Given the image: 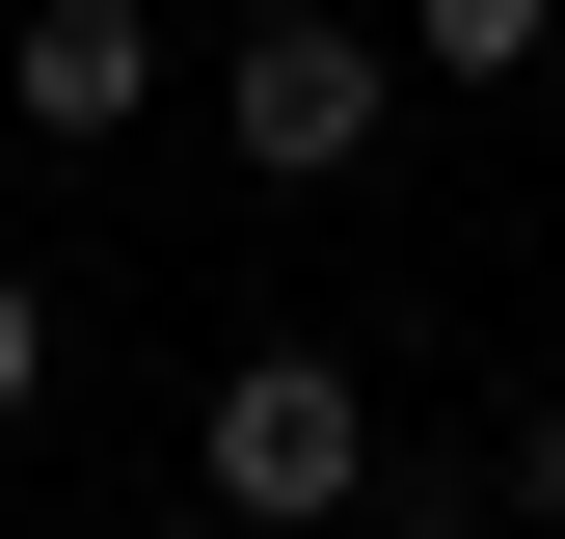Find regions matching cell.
Wrapping results in <instances>:
<instances>
[{"mask_svg": "<svg viewBox=\"0 0 565 539\" xmlns=\"http://www.w3.org/2000/svg\"><path fill=\"white\" fill-rule=\"evenodd\" d=\"M484 512H539V539H565V378L512 404V458H484Z\"/></svg>", "mask_w": 565, "mask_h": 539, "instance_id": "obj_5", "label": "cell"}, {"mask_svg": "<svg viewBox=\"0 0 565 539\" xmlns=\"http://www.w3.org/2000/svg\"><path fill=\"white\" fill-rule=\"evenodd\" d=\"M216 135H243L269 189H350V162L404 135V54L350 28V0H297V28H243V82H216Z\"/></svg>", "mask_w": 565, "mask_h": 539, "instance_id": "obj_2", "label": "cell"}, {"mask_svg": "<svg viewBox=\"0 0 565 539\" xmlns=\"http://www.w3.org/2000/svg\"><path fill=\"white\" fill-rule=\"evenodd\" d=\"M216 28H297V0H216Z\"/></svg>", "mask_w": 565, "mask_h": 539, "instance_id": "obj_8", "label": "cell"}, {"mask_svg": "<svg viewBox=\"0 0 565 539\" xmlns=\"http://www.w3.org/2000/svg\"><path fill=\"white\" fill-rule=\"evenodd\" d=\"M28 404H54V297L0 270V432H28Z\"/></svg>", "mask_w": 565, "mask_h": 539, "instance_id": "obj_6", "label": "cell"}, {"mask_svg": "<svg viewBox=\"0 0 565 539\" xmlns=\"http://www.w3.org/2000/svg\"><path fill=\"white\" fill-rule=\"evenodd\" d=\"M0 108L28 135H135L162 108V0H28V28H0Z\"/></svg>", "mask_w": 565, "mask_h": 539, "instance_id": "obj_3", "label": "cell"}, {"mask_svg": "<svg viewBox=\"0 0 565 539\" xmlns=\"http://www.w3.org/2000/svg\"><path fill=\"white\" fill-rule=\"evenodd\" d=\"M108 539H216V512H108Z\"/></svg>", "mask_w": 565, "mask_h": 539, "instance_id": "obj_7", "label": "cell"}, {"mask_svg": "<svg viewBox=\"0 0 565 539\" xmlns=\"http://www.w3.org/2000/svg\"><path fill=\"white\" fill-rule=\"evenodd\" d=\"M189 512H216V539H323V512H377V404H350V351H243L216 404H189Z\"/></svg>", "mask_w": 565, "mask_h": 539, "instance_id": "obj_1", "label": "cell"}, {"mask_svg": "<svg viewBox=\"0 0 565 539\" xmlns=\"http://www.w3.org/2000/svg\"><path fill=\"white\" fill-rule=\"evenodd\" d=\"M539 28H565V0H404V54H431V82H539Z\"/></svg>", "mask_w": 565, "mask_h": 539, "instance_id": "obj_4", "label": "cell"}]
</instances>
